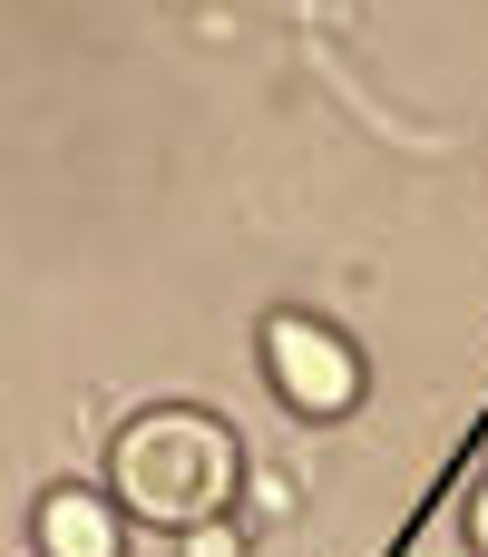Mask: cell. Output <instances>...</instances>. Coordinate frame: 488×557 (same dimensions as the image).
<instances>
[{
  "label": "cell",
  "mask_w": 488,
  "mask_h": 557,
  "mask_svg": "<svg viewBox=\"0 0 488 557\" xmlns=\"http://www.w3.org/2000/svg\"><path fill=\"white\" fill-rule=\"evenodd\" d=\"M235 490H245V441L196 401H157V411L117 421V441H108V499L137 529H166V539L205 529L235 509Z\"/></svg>",
  "instance_id": "obj_1"
},
{
  "label": "cell",
  "mask_w": 488,
  "mask_h": 557,
  "mask_svg": "<svg viewBox=\"0 0 488 557\" xmlns=\"http://www.w3.org/2000/svg\"><path fill=\"white\" fill-rule=\"evenodd\" d=\"M117 539H127V519H117L108 490H49L29 509V548L39 557H117Z\"/></svg>",
  "instance_id": "obj_3"
},
{
  "label": "cell",
  "mask_w": 488,
  "mask_h": 557,
  "mask_svg": "<svg viewBox=\"0 0 488 557\" xmlns=\"http://www.w3.org/2000/svg\"><path fill=\"white\" fill-rule=\"evenodd\" d=\"M264 382L284 392V411H303V421H342L352 401H362V343L342 333V323H323V313H264Z\"/></svg>",
  "instance_id": "obj_2"
},
{
  "label": "cell",
  "mask_w": 488,
  "mask_h": 557,
  "mask_svg": "<svg viewBox=\"0 0 488 557\" xmlns=\"http://www.w3.org/2000/svg\"><path fill=\"white\" fill-rule=\"evenodd\" d=\"M176 557H245V529H235V519H205V529H176Z\"/></svg>",
  "instance_id": "obj_4"
},
{
  "label": "cell",
  "mask_w": 488,
  "mask_h": 557,
  "mask_svg": "<svg viewBox=\"0 0 488 557\" xmlns=\"http://www.w3.org/2000/svg\"><path fill=\"white\" fill-rule=\"evenodd\" d=\"M470 548L488 557V480H479V490H470Z\"/></svg>",
  "instance_id": "obj_5"
}]
</instances>
